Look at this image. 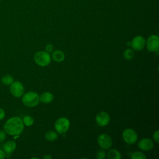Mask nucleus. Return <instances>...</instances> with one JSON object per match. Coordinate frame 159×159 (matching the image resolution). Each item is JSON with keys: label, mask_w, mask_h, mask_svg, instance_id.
I'll list each match as a JSON object with an SVG mask.
<instances>
[{"label": "nucleus", "mask_w": 159, "mask_h": 159, "mask_svg": "<svg viewBox=\"0 0 159 159\" xmlns=\"http://www.w3.org/2000/svg\"><path fill=\"white\" fill-rule=\"evenodd\" d=\"M24 123L18 117H13L8 119L4 125V130L6 133L11 135H19L22 132Z\"/></svg>", "instance_id": "obj_1"}, {"label": "nucleus", "mask_w": 159, "mask_h": 159, "mask_svg": "<svg viewBox=\"0 0 159 159\" xmlns=\"http://www.w3.org/2000/svg\"><path fill=\"white\" fill-rule=\"evenodd\" d=\"M22 102L26 106L34 107L39 104V96L36 93L30 91L23 96Z\"/></svg>", "instance_id": "obj_2"}, {"label": "nucleus", "mask_w": 159, "mask_h": 159, "mask_svg": "<svg viewBox=\"0 0 159 159\" xmlns=\"http://www.w3.org/2000/svg\"><path fill=\"white\" fill-rule=\"evenodd\" d=\"M34 60L35 63L39 66H45L50 64L51 61V58L47 52L40 51L35 54Z\"/></svg>", "instance_id": "obj_3"}, {"label": "nucleus", "mask_w": 159, "mask_h": 159, "mask_svg": "<svg viewBox=\"0 0 159 159\" xmlns=\"http://www.w3.org/2000/svg\"><path fill=\"white\" fill-rule=\"evenodd\" d=\"M70 125V121L67 118L60 117L55 122V128L58 133L63 134L68 130Z\"/></svg>", "instance_id": "obj_4"}, {"label": "nucleus", "mask_w": 159, "mask_h": 159, "mask_svg": "<svg viewBox=\"0 0 159 159\" xmlns=\"http://www.w3.org/2000/svg\"><path fill=\"white\" fill-rule=\"evenodd\" d=\"M122 137L126 143L133 144L137 141V134L134 130L132 129H126L122 133Z\"/></svg>", "instance_id": "obj_5"}, {"label": "nucleus", "mask_w": 159, "mask_h": 159, "mask_svg": "<svg viewBox=\"0 0 159 159\" xmlns=\"http://www.w3.org/2000/svg\"><path fill=\"white\" fill-rule=\"evenodd\" d=\"M147 47L150 52H158L159 49V38L157 35H152L147 40Z\"/></svg>", "instance_id": "obj_6"}, {"label": "nucleus", "mask_w": 159, "mask_h": 159, "mask_svg": "<svg viewBox=\"0 0 159 159\" xmlns=\"http://www.w3.org/2000/svg\"><path fill=\"white\" fill-rule=\"evenodd\" d=\"M98 142L99 145L104 149L109 148L112 144L111 137L106 134H102L99 135L98 138Z\"/></svg>", "instance_id": "obj_7"}, {"label": "nucleus", "mask_w": 159, "mask_h": 159, "mask_svg": "<svg viewBox=\"0 0 159 159\" xmlns=\"http://www.w3.org/2000/svg\"><path fill=\"white\" fill-rule=\"evenodd\" d=\"M10 91L14 96L17 98L20 97L24 94V86L20 82L15 81L11 84L10 86Z\"/></svg>", "instance_id": "obj_8"}, {"label": "nucleus", "mask_w": 159, "mask_h": 159, "mask_svg": "<svg viewBox=\"0 0 159 159\" xmlns=\"http://www.w3.org/2000/svg\"><path fill=\"white\" fill-rule=\"evenodd\" d=\"M96 123L99 125L105 126L107 125L108 123L109 122L110 116L107 112L104 111H102L96 115Z\"/></svg>", "instance_id": "obj_9"}, {"label": "nucleus", "mask_w": 159, "mask_h": 159, "mask_svg": "<svg viewBox=\"0 0 159 159\" xmlns=\"http://www.w3.org/2000/svg\"><path fill=\"white\" fill-rule=\"evenodd\" d=\"M145 44V39L142 36H137L134 37L131 42V46L133 49L139 51L143 49Z\"/></svg>", "instance_id": "obj_10"}, {"label": "nucleus", "mask_w": 159, "mask_h": 159, "mask_svg": "<svg viewBox=\"0 0 159 159\" xmlns=\"http://www.w3.org/2000/svg\"><path fill=\"white\" fill-rule=\"evenodd\" d=\"M139 147L144 151H148L150 150L153 147V143L151 139L148 138H145L141 139L139 143Z\"/></svg>", "instance_id": "obj_11"}, {"label": "nucleus", "mask_w": 159, "mask_h": 159, "mask_svg": "<svg viewBox=\"0 0 159 159\" xmlns=\"http://www.w3.org/2000/svg\"><path fill=\"white\" fill-rule=\"evenodd\" d=\"M16 148V143L14 140H9L3 145L4 151L8 154L11 153L15 150Z\"/></svg>", "instance_id": "obj_12"}, {"label": "nucleus", "mask_w": 159, "mask_h": 159, "mask_svg": "<svg viewBox=\"0 0 159 159\" xmlns=\"http://www.w3.org/2000/svg\"><path fill=\"white\" fill-rule=\"evenodd\" d=\"M53 96L51 93H43L39 97V100L43 103H49L53 101Z\"/></svg>", "instance_id": "obj_13"}, {"label": "nucleus", "mask_w": 159, "mask_h": 159, "mask_svg": "<svg viewBox=\"0 0 159 159\" xmlns=\"http://www.w3.org/2000/svg\"><path fill=\"white\" fill-rule=\"evenodd\" d=\"M52 58L57 62H61L65 59V55L63 52L60 50H55L52 53Z\"/></svg>", "instance_id": "obj_14"}, {"label": "nucleus", "mask_w": 159, "mask_h": 159, "mask_svg": "<svg viewBox=\"0 0 159 159\" xmlns=\"http://www.w3.org/2000/svg\"><path fill=\"white\" fill-rule=\"evenodd\" d=\"M121 157L120 152L115 149H112L107 153V158L109 159H120Z\"/></svg>", "instance_id": "obj_15"}, {"label": "nucleus", "mask_w": 159, "mask_h": 159, "mask_svg": "<svg viewBox=\"0 0 159 159\" xmlns=\"http://www.w3.org/2000/svg\"><path fill=\"white\" fill-rule=\"evenodd\" d=\"M45 137L48 141H54L57 139L58 135L54 131L50 130V131H48L45 134Z\"/></svg>", "instance_id": "obj_16"}, {"label": "nucleus", "mask_w": 159, "mask_h": 159, "mask_svg": "<svg viewBox=\"0 0 159 159\" xmlns=\"http://www.w3.org/2000/svg\"><path fill=\"white\" fill-rule=\"evenodd\" d=\"M134 55H135V53H134V52L133 50L130 49V48H127L124 51V52L123 53V57L126 60H130L134 58Z\"/></svg>", "instance_id": "obj_17"}, {"label": "nucleus", "mask_w": 159, "mask_h": 159, "mask_svg": "<svg viewBox=\"0 0 159 159\" xmlns=\"http://www.w3.org/2000/svg\"><path fill=\"white\" fill-rule=\"evenodd\" d=\"M14 79L9 75H6L1 78V82L5 85H9L13 83Z\"/></svg>", "instance_id": "obj_18"}, {"label": "nucleus", "mask_w": 159, "mask_h": 159, "mask_svg": "<svg viewBox=\"0 0 159 159\" xmlns=\"http://www.w3.org/2000/svg\"><path fill=\"white\" fill-rule=\"evenodd\" d=\"M23 123L26 126H30L34 123V119L30 116H25L23 118Z\"/></svg>", "instance_id": "obj_19"}, {"label": "nucleus", "mask_w": 159, "mask_h": 159, "mask_svg": "<svg viewBox=\"0 0 159 159\" xmlns=\"http://www.w3.org/2000/svg\"><path fill=\"white\" fill-rule=\"evenodd\" d=\"M132 159H146V156L140 152H135L131 155Z\"/></svg>", "instance_id": "obj_20"}, {"label": "nucleus", "mask_w": 159, "mask_h": 159, "mask_svg": "<svg viewBox=\"0 0 159 159\" xmlns=\"http://www.w3.org/2000/svg\"><path fill=\"white\" fill-rule=\"evenodd\" d=\"M106 157V153L104 150H100L96 154V158L98 159H104Z\"/></svg>", "instance_id": "obj_21"}, {"label": "nucleus", "mask_w": 159, "mask_h": 159, "mask_svg": "<svg viewBox=\"0 0 159 159\" xmlns=\"http://www.w3.org/2000/svg\"><path fill=\"white\" fill-rule=\"evenodd\" d=\"M153 137L157 143L159 142V131L158 130H157L156 132H154L153 135Z\"/></svg>", "instance_id": "obj_22"}, {"label": "nucleus", "mask_w": 159, "mask_h": 159, "mask_svg": "<svg viewBox=\"0 0 159 159\" xmlns=\"http://www.w3.org/2000/svg\"><path fill=\"white\" fill-rule=\"evenodd\" d=\"M6 137V132L2 130H0V142H3Z\"/></svg>", "instance_id": "obj_23"}, {"label": "nucleus", "mask_w": 159, "mask_h": 159, "mask_svg": "<svg viewBox=\"0 0 159 159\" xmlns=\"http://www.w3.org/2000/svg\"><path fill=\"white\" fill-rule=\"evenodd\" d=\"M45 50L47 52H51L53 50V45L52 44H47L45 47Z\"/></svg>", "instance_id": "obj_24"}, {"label": "nucleus", "mask_w": 159, "mask_h": 159, "mask_svg": "<svg viewBox=\"0 0 159 159\" xmlns=\"http://www.w3.org/2000/svg\"><path fill=\"white\" fill-rule=\"evenodd\" d=\"M5 116V112L2 109V108H0V120H2Z\"/></svg>", "instance_id": "obj_25"}, {"label": "nucleus", "mask_w": 159, "mask_h": 159, "mask_svg": "<svg viewBox=\"0 0 159 159\" xmlns=\"http://www.w3.org/2000/svg\"><path fill=\"white\" fill-rule=\"evenodd\" d=\"M5 157V153L2 150L0 149V159H3Z\"/></svg>", "instance_id": "obj_26"}, {"label": "nucleus", "mask_w": 159, "mask_h": 159, "mask_svg": "<svg viewBox=\"0 0 159 159\" xmlns=\"http://www.w3.org/2000/svg\"><path fill=\"white\" fill-rule=\"evenodd\" d=\"M43 158H44V159H50V158H52V157L50 156V155H47V156L43 157Z\"/></svg>", "instance_id": "obj_27"}, {"label": "nucleus", "mask_w": 159, "mask_h": 159, "mask_svg": "<svg viewBox=\"0 0 159 159\" xmlns=\"http://www.w3.org/2000/svg\"><path fill=\"white\" fill-rule=\"evenodd\" d=\"M127 44V45H128V46H129V45H131V43H130V42H128Z\"/></svg>", "instance_id": "obj_28"}, {"label": "nucleus", "mask_w": 159, "mask_h": 159, "mask_svg": "<svg viewBox=\"0 0 159 159\" xmlns=\"http://www.w3.org/2000/svg\"><path fill=\"white\" fill-rule=\"evenodd\" d=\"M0 1H1V0H0Z\"/></svg>", "instance_id": "obj_29"}]
</instances>
